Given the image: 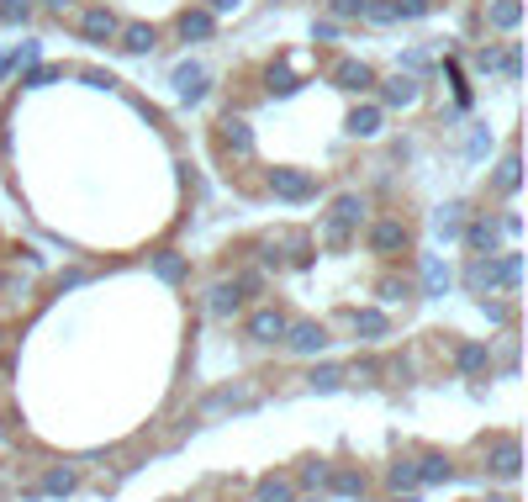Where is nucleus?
Here are the masks:
<instances>
[{
  "label": "nucleus",
  "instance_id": "35",
  "mask_svg": "<svg viewBox=\"0 0 528 502\" xmlns=\"http://www.w3.org/2000/svg\"><path fill=\"white\" fill-rule=\"evenodd\" d=\"M154 275H159V281H180V275H185V259H180V254H159V259H154Z\"/></svg>",
  "mask_w": 528,
  "mask_h": 502
},
{
  "label": "nucleus",
  "instance_id": "12",
  "mask_svg": "<svg viewBox=\"0 0 528 502\" xmlns=\"http://www.w3.org/2000/svg\"><path fill=\"white\" fill-rule=\"evenodd\" d=\"M381 122H386V111H381V106H354L344 127H349L354 138H381Z\"/></svg>",
  "mask_w": 528,
  "mask_h": 502
},
{
  "label": "nucleus",
  "instance_id": "41",
  "mask_svg": "<svg viewBox=\"0 0 528 502\" xmlns=\"http://www.w3.org/2000/svg\"><path fill=\"white\" fill-rule=\"evenodd\" d=\"M476 69H486V74L502 69V53H497V48H481V53H476Z\"/></svg>",
  "mask_w": 528,
  "mask_h": 502
},
{
  "label": "nucleus",
  "instance_id": "19",
  "mask_svg": "<svg viewBox=\"0 0 528 502\" xmlns=\"http://www.w3.org/2000/svg\"><path fill=\"white\" fill-rule=\"evenodd\" d=\"M249 402H254V397L243 392V386H222V392H212V397L201 402V413L212 418V413H228V407H249Z\"/></svg>",
  "mask_w": 528,
  "mask_h": 502
},
{
  "label": "nucleus",
  "instance_id": "42",
  "mask_svg": "<svg viewBox=\"0 0 528 502\" xmlns=\"http://www.w3.org/2000/svg\"><path fill=\"white\" fill-rule=\"evenodd\" d=\"M312 37H317V43H333V37H338V22H312Z\"/></svg>",
  "mask_w": 528,
  "mask_h": 502
},
{
  "label": "nucleus",
  "instance_id": "32",
  "mask_svg": "<svg viewBox=\"0 0 528 502\" xmlns=\"http://www.w3.org/2000/svg\"><path fill=\"white\" fill-rule=\"evenodd\" d=\"M497 281H502V286H518V281H523V254H502V259H497Z\"/></svg>",
  "mask_w": 528,
  "mask_h": 502
},
{
  "label": "nucleus",
  "instance_id": "1",
  "mask_svg": "<svg viewBox=\"0 0 528 502\" xmlns=\"http://www.w3.org/2000/svg\"><path fill=\"white\" fill-rule=\"evenodd\" d=\"M365 196H354V191H344V196H338L333 201V212H328V222H323V238H328V244L333 249H344L349 244V238H354V228H360V222H365Z\"/></svg>",
  "mask_w": 528,
  "mask_h": 502
},
{
  "label": "nucleus",
  "instance_id": "47",
  "mask_svg": "<svg viewBox=\"0 0 528 502\" xmlns=\"http://www.w3.org/2000/svg\"><path fill=\"white\" fill-rule=\"evenodd\" d=\"M386 502H418V497H412V492H402V497H386Z\"/></svg>",
  "mask_w": 528,
  "mask_h": 502
},
{
  "label": "nucleus",
  "instance_id": "34",
  "mask_svg": "<svg viewBox=\"0 0 528 502\" xmlns=\"http://www.w3.org/2000/svg\"><path fill=\"white\" fill-rule=\"evenodd\" d=\"M391 6H396V22H402V16L407 22H423V16L433 11V0H391Z\"/></svg>",
  "mask_w": 528,
  "mask_h": 502
},
{
  "label": "nucleus",
  "instance_id": "29",
  "mask_svg": "<svg viewBox=\"0 0 528 502\" xmlns=\"http://www.w3.org/2000/svg\"><path fill=\"white\" fill-rule=\"evenodd\" d=\"M0 22H6V27H27L32 22V0H0Z\"/></svg>",
  "mask_w": 528,
  "mask_h": 502
},
{
  "label": "nucleus",
  "instance_id": "7",
  "mask_svg": "<svg viewBox=\"0 0 528 502\" xmlns=\"http://www.w3.org/2000/svg\"><path fill=\"white\" fill-rule=\"evenodd\" d=\"M280 333H286V312H275V307L249 312V339H254V344H275Z\"/></svg>",
  "mask_w": 528,
  "mask_h": 502
},
{
  "label": "nucleus",
  "instance_id": "40",
  "mask_svg": "<svg viewBox=\"0 0 528 502\" xmlns=\"http://www.w3.org/2000/svg\"><path fill=\"white\" fill-rule=\"evenodd\" d=\"M333 16H344V22L349 16H365V0H333Z\"/></svg>",
  "mask_w": 528,
  "mask_h": 502
},
{
  "label": "nucleus",
  "instance_id": "21",
  "mask_svg": "<svg viewBox=\"0 0 528 502\" xmlns=\"http://www.w3.org/2000/svg\"><path fill=\"white\" fill-rule=\"evenodd\" d=\"M354 333H360V339H386L391 323H386V312L365 307V312H354Z\"/></svg>",
  "mask_w": 528,
  "mask_h": 502
},
{
  "label": "nucleus",
  "instance_id": "4",
  "mask_svg": "<svg viewBox=\"0 0 528 502\" xmlns=\"http://www.w3.org/2000/svg\"><path fill=\"white\" fill-rule=\"evenodd\" d=\"M407 249V222H396V217H381V222H375V228H370V254H402Z\"/></svg>",
  "mask_w": 528,
  "mask_h": 502
},
{
  "label": "nucleus",
  "instance_id": "15",
  "mask_svg": "<svg viewBox=\"0 0 528 502\" xmlns=\"http://www.w3.org/2000/svg\"><path fill=\"white\" fill-rule=\"evenodd\" d=\"M486 22L497 32H518L523 27V0H492V6H486Z\"/></svg>",
  "mask_w": 528,
  "mask_h": 502
},
{
  "label": "nucleus",
  "instance_id": "20",
  "mask_svg": "<svg viewBox=\"0 0 528 502\" xmlns=\"http://www.w3.org/2000/svg\"><path fill=\"white\" fill-rule=\"evenodd\" d=\"M117 37H122V48H127V53H154V43H159V37H154V27H148V22L117 27Z\"/></svg>",
  "mask_w": 528,
  "mask_h": 502
},
{
  "label": "nucleus",
  "instance_id": "33",
  "mask_svg": "<svg viewBox=\"0 0 528 502\" xmlns=\"http://www.w3.org/2000/svg\"><path fill=\"white\" fill-rule=\"evenodd\" d=\"M328 466H323V460H312V466L307 471H301V487H307V492H328Z\"/></svg>",
  "mask_w": 528,
  "mask_h": 502
},
{
  "label": "nucleus",
  "instance_id": "27",
  "mask_svg": "<svg viewBox=\"0 0 528 502\" xmlns=\"http://www.w3.org/2000/svg\"><path fill=\"white\" fill-rule=\"evenodd\" d=\"M328 492H338V497H360V492H365V476H360V471H333V476H328Z\"/></svg>",
  "mask_w": 528,
  "mask_h": 502
},
{
  "label": "nucleus",
  "instance_id": "9",
  "mask_svg": "<svg viewBox=\"0 0 528 502\" xmlns=\"http://www.w3.org/2000/svg\"><path fill=\"white\" fill-rule=\"evenodd\" d=\"M222 148H228V154H238V159H249V154H254L249 122H243V117H222Z\"/></svg>",
  "mask_w": 528,
  "mask_h": 502
},
{
  "label": "nucleus",
  "instance_id": "16",
  "mask_svg": "<svg viewBox=\"0 0 528 502\" xmlns=\"http://www.w3.org/2000/svg\"><path fill=\"white\" fill-rule=\"evenodd\" d=\"M412 101H418V80L412 74H391L381 85V106H412Z\"/></svg>",
  "mask_w": 528,
  "mask_h": 502
},
{
  "label": "nucleus",
  "instance_id": "44",
  "mask_svg": "<svg viewBox=\"0 0 528 502\" xmlns=\"http://www.w3.org/2000/svg\"><path fill=\"white\" fill-rule=\"evenodd\" d=\"M407 286L402 281H391V275H386V281H381V296H386V302H396V296H402Z\"/></svg>",
  "mask_w": 528,
  "mask_h": 502
},
{
  "label": "nucleus",
  "instance_id": "38",
  "mask_svg": "<svg viewBox=\"0 0 528 502\" xmlns=\"http://www.w3.org/2000/svg\"><path fill=\"white\" fill-rule=\"evenodd\" d=\"M43 59V43H16L11 48V64H37Z\"/></svg>",
  "mask_w": 528,
  "mask_h": 502
},
{
  "label": "nucleus",
  "instance_id": "25",
  "mask_svg": "<svg viewBox=\"0 0 528 502\" xmlns=\"http://www.w3.org/2000/svg\"><path fill=\"white\" fill-rule=\"evenodd\" d=\"M254 502H296V487H291V481H280V476H270V481H259Z\"/></svg>",
  "mask_w": 528,
  "mask_h": 502
},
{
  "label": "nucleus",
  "instance_id": "8",
  "mask_svg": "<svg viewBox=\"0 0 528 502\" xmlns=\"http://www.w3.org/2000/svg\"><path fill=\"white\" fill-rule=\"evenodd\" d=\"M117 16H111L106 6H90L85 16H80V37H90V43H111V37H117Z\"/></svg>",
  "mask_w": 528,
  "mask_h": 502
},
{
  "label": "nucleus",
  "instance_id": "22",
  "mask_svg": "<svg viewBox=\"0 0 528 502\" xmlns=\"http://www.w3.org/2000/svg\"><path fill=\"white\" fill-rule=\"evenodd\" d=\"M460 370H465V376H481V370H492V349H486V344H460Z\"/></svg>",
  "mask_w": 528,
  "mask_h": 502
},
{
  "label": "nucleus",
  "instance_id": "13",
  "mask_svg": "<svg viewBox=\"0 0 528 502\" xmlns=\"http://www.w3.org/2000/svg\"><path fill=\"white\" fill-rule=\"evenodd\" d=\"M465 286L476 291V296H481V291H492V286H502V281H497V259H492V254H476V259H470Z\"/></svg>",
  "mask_w": 528,
  "mask_h": 502
},
{
  "label": "nucleus",
  "instance_id": "46",
  "mask_svg": "<svg viewBox=\"0 0 528 502\" xmlns=\"http://www.w3.org/2000/svg\"><path fill=\"white\" fill-rule=\"evenodd\" d=\"M11 69H16V64H11V53H0V80H6Z\"/></svg>",
  "mask_w": 528,
  "mask_h": 502
},
{
  "label": "nucleus",
  "instance_id": "5",
  "mask_svg": "<svg viewBox=\"0 0 528 502\" xmlns=\"http://www.w3.org/2000/svg\"><path fill=\"white\" fill-rule=\"evenodd\" d=\"M465 244L476 249V254H497V244H502V222H492V217H476V222H465Z\"/></svg>",
  "mask_w": 528,
  "mask_h": 502
},
{
  "label": "nucleus",
  "instance_id": "39",
  "mask_svg": "<svg viewBox=\"0 0 528 502\" xmlns=\"http://www.w3.org/2000/svg\"><path fill=\"white\" fill-rule=\"evenodd\" d=\"M53 80H64V69H53V64H43V69H32V74H27V85H32V90H43V85H53Z\"/></svg>",
  "mask_w": 528,
  "mask_h": 502
},
{
  "label": "nucleus",
  "instance_id": "37",
  "mask_svg": "<svg viewBox=\"0 0 528 502\" xmlns=\"http://www.w3.org/2000/svg\"><path fill=\"white\" fill-rule=\"evenodd\" d=\"M365 22H396V6H391V0H365Z\"/></svg>",
  "mask_w": 528,
  "mask_h": 502
},
{
  "label": "nucleus",
  "instance_id": "28",
  "mask_svg": "<svg viewBox=\"0 0 528 502\" xmlns=\"http://www.w3.org/2000/svg\"><path fill=\"white\" fill-rule=\"evenodd\" d=\"M74 481H80V476H74L69 466H59V471H48V476H43V492H48V497H69V492H74Z\"/></svg>",
  "mask_w": 528,
  "mask_h": 502
},
{
  "label": "nucleus",
  "instance_id": "17",
  "mask_svg": "<svg viewBox=\"0 0 528 502\" xmlns=\"http://www.w3.org/2000/svg\"><path fill=\"white\" fill-rule=\"evenodd\" d=\"M497 476H518V466H523V450H518V439H497L492 444V460H486Z\"/></svg>",
  "mask_w": 528,
  "mask_h": 502
},
{
  "label": "nucleus",
  "instance_id": "2",
  "mask_svg": "<svg viewBox=\"0 0 528 502\" xmlns=\"http://www.w3.org/2000/svg\"><path fill=\"white\" fill-rule=\"evenodd\" d=\"M270 191L280 201H312L317 196V175H307V170H270Z\"/></svg>",
  "mask_w": 528,
  "mask_h": 502
},
{
  "label": "nucleus",
  "instance_id": "45",
  "mask_svg": "<svg viewBox=\"0 0 528 502\" xmlns=\"http://www.w3.org/2000/svg\"><path fill=\"white\" fill-rule=\"evenodd\" d=\"M32 6H48V11H64V6H74V0H32Z\"/></svg>",
  "mask_w": 528,
  "mask_h": 502
},
{
  "label": "nucleus",
  "instance_id": "10",
  "mask_svg": "<svg viewBox=\"0 0 528 502\" xmlns=\"http://www.w3.org/2000/svg\"><path fill=\"white\" fill-rule=\"evenodd\" d=\"M238 307H243V286L238 281H222V286H212V296H206V312H212V318H233Z\"/></svg>",
  "mask_w": 528,
  "mask_h": 502
},
{
  "label": "nucleus",
  "instance_id": "31",
  "mask_svg": "<svg viewBox=\"0 0 528 502\" xmlns=\"http://www.w3.org/2000/svg\"><path fill=\"white\" fill-rule=\"evenodd\" d=\"M391 487H396V492L423 487V481H418V460H402V466H391Z\"/></svg>",
  "mask_w": 528,
  "mask_h": 502
},
{
  "label": "nucleus",
  "instance_id": "30",
  "mask_svg": "<svg viewBox=\"0 0 528 502\" xmlns=\"http://www.w3.org/2000/svg\"><path fill=\"white\" fill-rule=\"evenodd\" d=\"M307 381H312V392H338V386H344V370H338V365H317Z\"/></svg>",
  "mask_w": 528,
  "mask_h": 502
},
{
  "label": "nucleus",
  "instance_id": "6",
  "mask_svg": "<svg viewBox=\"0 0 528 502\" xmlns=\"http://www.w3.org/2000/svg\"><path fill=\"white\" fill-rule=\"evenodd\" d=\"M333 85L338 90H370L375 85V69L365 59H338L333 64Z\"/></svg>",
  "mask_w": 528,
  "mask_h": 502
},
{
  "label": "nucleus",
  "instance_id": "24",
  "mask_svg": "<svg viewBox=\"0 0 528 502\" xmlns=\"http://www.w3.org/2000/svg\"><path fill=\"white\" fill-rule=\"evenodd\" d=\"M460 212H465V207H460V201H444V207H439V212H433V228H439L444 238H455V233L465 228V222H460Z\"/></svg>",
  "mask_w": 528,
  "mask_h": 502
},
{
  "label": "nucleus",
  "instance_id": "11",
  "mask_svg": "<svg viewBox=\"0 0 528 502\" xmlns=\"http://www.w3.org/2000/svg\"><path fill=\"white\" fill-rule=\"evenodd\" d=\"M212 32H217V16L206 11V6H196V11L180 16V37H185V43H206Z\"/></svg>",
  "mask_w": 528,
  "mask_h": 502
},
{
  "label": "nucleus",
  "instance_id": "26",
  "mask_svg": "<svg viewBox=\"0 0 528 502\" xmlns=\"http://www.w3.org/2000/svg\"><path fill=\"white\" fill-rule=\"evenodd\" d=\"M518 185H523V164H518V154H507V159L497 164V191H507V196H513Z\"/></svg>",
  "mask_w": 528,
  "mask_h": 502
},
{
  "label": "nucleus",
  "instance_id": "43",
  "mask_svg": "<svg viewBox=\"0 0 528 502\" xmlns=\"http://www.w3.org/2000/svg\"><path fill=\"white\" fill-rule=\"evenodd\" d=\"M243 6V0H212V6H206V11H212V16H233Z\"/></svg>",
  "mask_w": 528,
  "mask_h": 502
},
{
  "label": "nucleus",
  "instance_id": "36",
  "mask_svg": "<svg viewBox=\"0 0 528 502\" xmlns=\"http://www.w3.org/2000/svg\"><path fill=\"white\" fill-rule=\"evenodd\" d=\"M418 481H449V460H418Z\"/></svg>",
  "mask_w": 528,
  "mask_h": 502
},
{
  "label": "nucleus",
  "instance_id": "3",
  "mask_svg": "<svg viewBox=\"0 0 528 502\" xmlns=\"http://www.w3.org/2000/svg\"><path fill=\"white\" fill-rule=\"evenodd\" d=\"M280 339H286L291 355H323V349H328V328L323 323H286Z\"/></svg>",
  "mask_w": 528,
  "mask_h": 502
},
{
  "label": "nucleus",
  "instance_id": "23",
  "mask_svg": "<svg viewBox=\"0 0 528 502\" xmlns=\"http://www.w3.org/2000/svg\"><path fill=\"white\" fill-rule=\"evenodd\" d=\"M264 90H270V96H291V90H296L291 64H270V69H264Z\"/></svg>",
  "mask_w": 528,
  "mask_h": 502
},
{
  "label": "nucleus",
  "instance_id": "14",
  "mask_svg": "<svg viewBox=\"0 0 528 502\" xmlns=\"http://www.w3.org/2000/svg\"><path fill=\"white\" fill-rule=\"evenodd\" d=\"M175 90H180V101L196 106V101L206 96V69H201V64H180V69H175Z\"/></svg>",
  "mask_w": 528,
  "mask_h": 502
},
{
  "label": "nucleus",
  "instance_id": "18",
  "mask_svg": "<svg viewBox=\"0 0 528 502\" xmlns=\"http://www.w3.org/2000/svg\"><path fill=\"white\" fill-rule=\"evenodd\" d=\"M449 281H455V275H449V265H444L439 254H428V259H423V296H444Z\"/></svg>",
  "mask_w": 528,
  "mask_h": 502
}]
</instances>
